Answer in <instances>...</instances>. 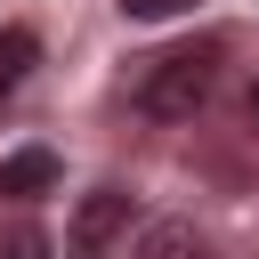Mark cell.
<instances>
[{"label": "cell", "instance_id": "cell-2", "mask_svg": "<svg viewBox=\"0 0 259 259\" xmlns=\"http://www.w3.org/2000/svg\"><path fill=\"white\" fill-rule=\"evenodd\" d=\"M121 235H130V194H121V186H89V194L73 202L65 251H73V259H113Z\"/></svg>", "mask_w": 259, "mask_h": 259}, {"label": "cell", "instance_id": "cell-6", "mask_svg": "<svg viewBox=\"0 0 259 259\" xmlns=\"http://www.w3.org/2000/svg\"><path fill=\"white\" fill-rule=\"evenodd\" d=\"M0 259H57V243H49L40 227H16V235L0 243Z\"/></svg>", "mask_w": 259, "mask_h": 259}, {"label": "cell", "instance_id": "cell-7", "mask_svg": "<svg viewBox=\"0 0 259 259\" xmlns=\"http://www.w3.org/2000/svg\"><path fill=\"white\" fill-rule=\"evenodd\" d=\"M194 0H121V16H138V24H162V16H186Z\"/></svg>", "mask_w": 259, "mask_h": 259}, {"label": "cell", "instance_id": "cell-5", "mask_svg": "<svg viewBox=\"0 0 259 259\" xmlns=\"http://www.w3.org/2000/svg\"><path fill=\"white\" fill-rule=\"evenodd\" d=\"M32 57H40V40H32V32H0V97L32 73Z\"/></svg>", "mask_w": 259, "mask_h": 259}, {"label": "cell", "instance_id": "cell-1", "mask_svg": "<svg viewBox=\"0 0 259 259\" xmlns=\"http://www.w3.org/2000/svg\"><path fill=\"white\" fill-rule=\"evenodd\" d=\"M210 81H219L210 49H162V57L138 73V105H146L154 121H186V113H202Z\"/></svg>", "mask_w": 259, "mask_h": 259}, {"label": "cell", "instance_id": "cell-3", "mask_svg": "<svg viewBox=\"0 0 259 259\" xmlns=\"http://www.w3.org/2000/svg\"><path fill=\"white\" fill-rule=\"evenodd\" d=\"M49 186H57V154H49V146L0 154V202H32V194H49Z\"/></svg>", "mask_w": 259, "mask_h": 259}, {"label": "cell", "instance_id": "cell-8", "mask_svg": "<svg viewBox=\"0 0 259 259\" xmlns=\"http://www.w3.org/2000/svg\"><path fill=\"white\" fill-rule=\"evenodd\" d=\"M251 113H259V89H251Z\"/></svg>", "mask_w": 259, "mask_h": 259}, {"label": "cell", "instance_id": "cell-4", "mask_svg": "<svg viewBox=\"0 0 259 259\" xmlns=\"http://www.w3.org/2000/svg\"><path fill=\"white\" fill-rule=\"evenodd\" d=\"M130 259H210V243H202L194 227H146V243H138Z\"/></svg>", "mask_w": 259, "mask_h": 259}]
</instances>
